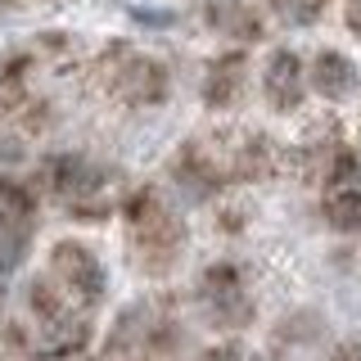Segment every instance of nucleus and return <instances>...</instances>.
<instances>
[{"mask_svg": "<svg viewBox=\"0 0 361 361\" xmlns=\"http://www.w3.org/2000/svg\"><path fill=\"white\" fill-rule=\"evenodd\" d=\"M122 217H127V248L135 267L149 276H167L185 253V221L176 217V208L158 190H135L122 203Z\"/></svg>", "mask_w": 361, "mask_h": 361, "instance_id": "f257e3e1", "label": "nucleus"}, {"mask_svg": "<svg viewBox=\"0 0 361 361\" xmlns=\"http://www.w3.org/2000/svg\"><path fill=\"white\" fill-rule=\"evenodd\" d=\"M27 307H32V316H37L41 353L45 357H77L86 348V338H90L86 312L73 307L50 276H41V280L27 285Z\"/></svg>", "mask_w": 361, "mask_h": 361, "instance_id": "f03ea898", "label": "nucleus"}, {"mask_svg": "<svg viewBox=\"0 0 361 361\" xmlns=\"http://www.w3.org/2000/svg\"><path fill=\"white\" fill-rule=\"evenodd\" d=\"M99 82L113 99H122V104L131 109H149V104H163L167 99V86H172V77H167V68L149 59V54H131L122 50V45H113V50L99 54L95 63Z\"/></svg>", "mask_w": 361, "mask_h": 361, "instance_id": "7ed1b4c3", "label": "nucleus"}, {"mask_svg": "<svg viewBox=\"0 0 361 361\" xmlns=\"http://www.w3.org/2000/svg\"><path fill=\"white\" fill-rule=\"evenodd\" d=\"M50 190L73 217H104L113 203V176L82 154H63L50 163Z\"/></svg>", "mask_w": 361, "mask_h": 361, "instance_id": "20e7f679", "label": "nucleus"}, {"mask_svg": "<svg viewBox=\"0 0 361 361\" xmlns=\"http://www.w3.org/2000/svg\"><path fill=\"white\" fill-rule=\"evenodd\" d=\"M199 302L208 325L217 330H244L253 321V293L244 285V271L235 262H212L199 276Z\"/></svg>", "mask_w": 361, "mask_h": 361, "instance_id": "39448f33", "label": "nucleus"}, {"mask_svg": "<svg viewBox=\"0 0 361 361\" xmlns=\"http://www.w3.org/2000/svg\"><path fill=\"white\" fill-rule=\"evenodd\" d=\"M50 280L59 285L63 298L82 312H90L104 298V262L77 240H59L50 248Z\"/></svg>", "mask_w": 361, "mask_h": 361, "instance_id": "423d86ee", "label": "nucleus"}, {"mask_svg": "<svg viewBox=\"0 0 361 361\" xmlns=\"http://www.w3.org/2000/svg\"><path fill=\"white\" fill-rule=\"evenodd\" d=\"M212 154H217L226 180H262L280 167V149L276 140H267L262 131H231V135H217L208 140Z\"/></svg>", "mask_w": 361, "mask_h": 361, "instance_id": "0eeeda50", "label": "nucleus"}, {"mask_svg": "<svg viewBox=\"0 0 361 361\" xmlns=\"http://www.w3.org/2000/svg\"><path fill=\"white\" fill-rule=\"evenodd\" d=\"M172 180L195 199H212L226 185V172H221V163H217V154H212L208 140H190V145H180L176 158H172Z\"/></svg>", "mask_w": 361, "mask_h": 361, "instance_id": "6e6552de", "label": "nucleus"}, {"mask_svg": "<svg viewBox=\"0 0 361 361\" xmlns=\"http://www.w3.org/2000/svg\"><path fill=\"white\" fill-rule=\"evenodd\" d=\"M262 95L276 113H293L307 95V68L293 50H276L262 68Z\"/></svg>", "mask_w": 361, "mask_h": 361, "instance_id": "1a4fd4ad", "label": "nucleus"}, {"mask_svg": "<svg viewBox=\"0 0 361 361\" xmlns=\"http://www.w3.org/2000/svg\"><path fill=\"white\" fill-rule=\"evenodd\" d=\"M244 77H248V54L244 50H226L217 59L208 63V73H203V104L212 113H226L240 104L244 95Z\"/></svg>", "mask_w": 361, "mask_h": 361, "instance_id": "9d476101", "label": "nucleus"}, {"mask_svg": "<svg viewBox=\"0 0 361 361\" xmlns=\"http://www.w3.org/2000/svg\"><path fill=\"white\" fill-rule=\"evenodd\" d=\"M203 18H208V27L231 45H253L262 37V14H257L248 0H212V5L203 9Z\"/></svg>", "mask_w": 361, "mask_h": 361, "instance_id": "9b49d317", "label": "nucleus"}, {"mask_svg": "<svg viewBox=\"0 0 361 361\" xmlns=\"http://www.w3.org/2000/svg\"><path fill=\"white\" fill-rule=\"evenodd\" d=\"M307 86L321 99H348L357 90V63L338 50H321L307 68Z\"/></svg>", "mask_w": 361, "mask_h": 361, "instance_id": "f8f14e48", "label": "nucleus"}, {"mask_svg": "<svg viewBox=\"0 0 361 361\" xmlns=\"http://www.w3.org/2000/svg\"><path fill=\"white\" fill-rule=\"evenodd\" d=\"M32 212H37V203H32L27 190H23L18 180L0 176V240H23L27 244Z\"/></svg>", "mask_w": 361, "mask_h": 361, "instance_id": "ddd939ff", "label": "nucleus"}, {"mask_svg": "<svg viewBox=\"0 0 361 361\" xmlns=\"http://www.w3.org/2000/svg\"><path fill=\"white\" fill-rule=\"evenodd\" d=\"M325 221L343 235H357L361 231V185H334L325 190V203H321Z\"/></svg>", "mask_w": 361, "mask_h": 361, "instance_id": "4468645a", "label": "nucleus"}, {"mask_svg": "<svg viewBox=\"0 0 361 361\" xmlns=\"http://www.w3.org/2000/svg\"><path fill=\"white\" fill-rule=\"evenodd\" d=\"M271 5H276L289 23H302V27H307V23H316V18L325 14L330 0H271Z\"/></svg>", "mask_w": 361, "mask_h": 361, "instance_id": "2eb2a0df", "label": "nucleus"}, {"mask_svg": "<svg viewBox=\"0 0 361 361\" xmlns=\"http://www.w3.org/2000/svg\"><path fill=\"white\" fill-rule=\"evenodd\" d=\"M23 154V135L14 127H0V163H14Z\"/></svg>", "mask_w": 361, "mask_h": 361, "instance_id": "dca6fc26", "label": "nucleus"}, {"mask_svg": "<svg viewBox=\"0 0 361 361\" xmlns=\"http://www.w3.org/2000/svg\"><path fill=\"white\" fill-rule=\"evenodd\" d=\"M195 361H244V353L235 343H212V348H203Z\"/></svg>", "mask_w": 361, "mask_h": 361, "instance_id": "f3484780", "label": "nucleus"}, {"mask_svg": "<svg viewBox=\"0 0 361 361\" xmlns=\"http://www.w3.org/2000/svg\"><path fill=\"white\" fill-rule=\"evenodd\" d=\"M343 23L353 27V37H361V0H343Z\"/></svg>", "mask_w": 361, "mask_h": 361, "instance_id": "a211bd4d", "label": "nucleus"}, {"mask_svg": "<svg viewBox=\"0 0 361 361\" xmlns=\"http://www.w3.org/2000/svg\"><path fill=\"white\" fill-rule=\"evenodd\" d=\"M330 361H361V334L357 338H348L343 348H334V357Z\"/></svg>", "mask_w": 361, "mask_h": 361, "instance_id": "6ab92c4d", "label": "nucleus"}]
</instances>
